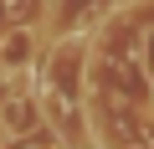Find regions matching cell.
Instances as JSON below:
<instances>
[{"mask_svg":"<svg viewBox=\"0 0 154 149\" xmlns=\"http://www.w3.org/2000/svg\"><path fill=\"white\" fill-rule=\"evenodd\" d=\"M31 123H36V103L31 98H11L0 108V134H26Z\"/></svg>","mask_w":154,"mask_h":149,"instance_id":"7a4b0ae2","label":"cell"},{"mask_svg":"<svg viewBox=\"0 0 154 149\" xmlns=\"http://www.w3.org/2000/svg\"><path fill=\"white\" fill-rule=\"evenodd\" d=\"M31 51H36V36L31 31H11L5 41H0V72H26Z\"/></svg>","mask_w":154,"mask_h":149,"instance_id":"6da1fadb","label":"cell"}]
</instances>
